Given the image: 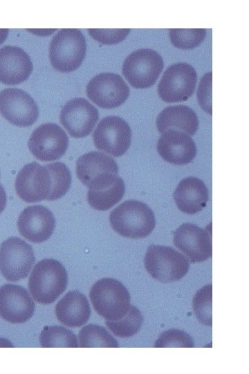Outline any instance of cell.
Segmentation results:
<instances>
[{
  "instance_id": "1",
  "label": "cell",
  "mask_w": 249,
  "mask_h": 374,
  "mask_svg": "<svg viewBox=\"0 0 249 374\" xmlns=\"http://www.w3.org/2000/svg\"><path fill=\"white\" fill-rule=\"evenodd\" d=\"M71 184V175L64 163L42 166L33 161L25 165L18 172L15 186L22 200L33 203L59 199L68 192Z\"/></svg>"
},
{
  "instance_id": "2",
  "label": "cell",
  "mask_w": 249,
  "mask_h": 374,
  "mask_svg": "<svg viewBox=\"0 0 249 374\" xmlns=\"http://www.w3.org/2000/svg\"><path fill=\"white\" fill-rule=\"evenodd\" d=\"M112 229L119 235L138 239L148 236L156 225L151 209L137 200H127L114 208L109 214Z\"/></svg>"
},
{
  "instance_id": "3",
  "label": "cell",
  "mask_w": 249,
  "mask_h": 374,
  "mask_svg": "<svg viewBox=\"0 0 249 374\" xmlns=\"http://www.w3.org/2000/svg\"><path fill=\"white\" fill-rule=\"evenodd\" d=\"M67 283V272L62 264L54 259H44L33 267L28 288L37 302L47 305L53 303L64 292Z\"/></svg>"
},
{
  "instance_id": "4",
  "label": "cell",
  "mask_w": 249,
  "mask_h": 374,
  "mask_svg": "<svg viewBox=\"0 0 249 374\" xmlns=\"http://www.w3.org/2000/svg\"><path fill=\"white\" fill-rule=\"evenodd\" d=\"M144 262L150 276L161 283H172L181 280L190 268V261L185 255L170 247L163 245H149Z\"/></svg>"
},
{
  "instance_id": "5",
  "label": "cell",
  "mask_w": 249,
  "mask_h": 374,
  "mask_svg": "<svg viewBox=\"0 0 249 374\" xmlns=\"http://www.w3.org/2000/svg\"><path fill=\"white\" fill-rule=\"evenodd\" d=\"M89 297L96 312L107 320L122 318L130 308V295L118 280L104 278L91 287Z\"/></svg>"
},
{
  "instance_id": "6",
  "label": "cell",
  "mask_w": 249,
  "mask_h": 374,
  "mask_svg": "<svg viewBox=\"0 0 249 374\" xmlns=\"http://www.w3.org/2000/svg\"><path fill=\"white\" fill-rule=\"evenodd\" d=\"M86 44L82 32L75 28H63L52 39L49 48L51 65L61 72H71L82 64Z\"/></svg>"
},
{
  "instance_id": "7",
  "label": "cell",
  "mask_w": 249,
  "mask_h": 374,
  "mask_svg": "<svg viewBox=\"0 0 249 374\" xmlns=\"http://www.w3.org/2000/svg\"><path fill=\"white\" fill-rule=\"evenodd\" d=\"M118 168L115 160L104 153L93 151L86 153L76 161V175L89 190H98L115 184Z\"/></svg>"
},
{
  "instance_id": "8",
  "label": "cell",
  "mask_w": 249,
  "mask_h": 374,
  "mask_svg": "<svg viewBox=\"0 0 249 374\" xmlns=\"http://www.w3.org/2000/svg\"><path fill=\"white\" fill-rule=\"evenodd\" d=\"M163 67L159 53L150 48H140L124 60L122 71L133 87L145 89L155 84Z\"/></svg>"
},
{
  "instance_id": "9",
  "label": "cell",
  "mask_w": 249,
  "mask_h": 374,
  "mask_svg": "<svg viewBox=\"0 0 249 374\" xmlns=\"http://www.w3.org/2000/svg\"><path fill=\"white\" fill-rule=\"evenodd\" d=\"M35 260L32 247L22 239L10 237L0 247V271L8 280L26 278Z\"/></svg>"
},
{
  "instance_id": "10",
  "label": "cell",
  "mask_w": 249,
  "mask_h": 374,
  "mask_svg": "<svg viewBox=\"0 0 249 374\" xmlns=\"http://www.w3.org/2000/svg\"><path fill=\"white\" fill-rule=\"evenodd\" d=\"M196 82L197 75L192 66L176 63L163 74L158 85V93L166 103L184 101L194 93Z\"/></svg>"
},
{
  "instance_id": "11",
  "label": "cell",
  "mask_w": 249,
  "mask_h": 374,
  "mask_svg": "<svg viewBox=\"0 0 249 374\" xmlns=\"http://www.w3.org/2000/svg\"><path fill=\"white\" fill-rule=\"evenodd\" d=\"M131 139V131L129 124L116 116L102 118L93 134L96 148L116 157L127 151Z\"/></svg>"
},
{
  "instance_id": "12",
  "label": "cell",
  "mask_w": 249,
  "mask_h": 374,
  "mask_svg": "<svg viewBox=\"0 0 249 374\" xmlns=\"http://www.w3.org/2000/svg\"><path fill=\"white\" fill-rule=\"evenodd\" d=\"M86 93L100 107L112 109L124 103L129 96V88L120 75L102 73L89 82Z\"/></svg>"
},
{
  "instance_id": "13",
  "label": "cell",
  "mask_w": 249,
  "mask_h": 374,
  "mask_svg": "<svg viewBox=\"0 0 249 374\" xmlns=\"http://www.w3.org/2000/svg\"><path fill=\"white\" fill-rule=\"evenodd\" d=\"M68 145L66 132L55 123H45L37 127L28 142L31 153L42 161L59 159L66 152Z\"/></svg>"
},
{
  "instance_id": "14",
  "label": "cell",
  "mask_w": 249,
  "mask_h": 374,
  "mask_svg": "<svg viewBox=\"0 0 249 374\" xmlns=\"http://www.w3.org/2000/svg\"><path fill=\"white\" fill-rule=\"evenodd\" d=\"M0 113L10 123L21 127L32 125L39 116V108L26 91L8 88L0 92Z\"/></svg>"
},
{
  "instance_id": "15",
  "label": "cell",
  "mask_w": 249,
  "mask_h": 374,
  "mask_svg": "<svg viewBox=\"0 0 249 374\" xmlns=\"http://www.w3.org/2000/svg\"><path fill=\"white\" fill-rule=\"evenodd\" d=\"M60 123L74 138H83L93 130L99 119L95 107L82 98L68 101L59 115Z\"/></svg>"
},
{
  "instance_id": "16",
  "label": "cell",
  "mask_w": 249,
  "mask_h": 374,
  "mask_svg": "<svg viewBox=\"0 0 249 374\" xmlns=\"http://www.w3.org/2000/svg\"><path fill=\"white\" fill-rule=\"evenodd\" d=\"M173 242L192 262H203L212 256L211 232L194 224L181 225L174 232Z\"/></svg>"
},
{
  "instance_id": "17",
  "label": "cell",
  "mask_w": 249,
  "mask_h": 374,
  "mask_svg": "<svg viewBox=\"0 0 249 374\" xmlns=\"http://www.w3.org/2000/svg\"><path fill=\"white\" fill-rule=\"evenodd\" d=\"M55 220L52 212L42 205L26 207L19 215L17 228L25 239L34 243L47 240L53 234Z\"/></svg>"
},
{
  "instance_id": "18",
  "label": "cell",
  "mask_w": 249,
  "mask_h": 374,
  "mask_svg": "<svg viewBox=\"0 0 249 374\" xmlns=\"http://www.w3.org/2000/svg\"><path fill=\"white\" fill-rule=\"evenodd\" d=\"M35 303L27 290L20 285L6 284L0 287V317L12 323L29 320Z\"/></svg>"
},
{
  "instance_id": "19",
  "label": "cell",
  "mask_w": 249,
  "mask_h": 374,
  "mask_svg": "<svg viewBox=\"0 0 249 374\" xmlns=\"http://www.w3.org/2000/svg\"><path fill=\"white\" fill-rule=\"evenodd\" d=\"M162 134L157 143V150L165 161L183 166L195 158L196 147L190 135L176 130H169Z\"/></svg>"
},
{
  "instance_id": "20",
  "label": "cell",
  "mask_w": 249,
  "mask_h": 374,
  "mask_svg": "<svg viewBox=\"0 0 249 374\" xmlns=\"http://www.w3.org/2000/svg\"><path fill=\"white\" fill-rule=\"evenodd\" d=\"M33 63L22 48L5 46L0 48V82L7 85L20 84L28 79Z\"/></svg>"
},
{
  "instance_id": "21",
  "label": "cell",
  "mask_w": 249,
  "mask_h": 374,
  "mask_svg": "<svg viewBox=\"0 0 249 374\" xmlns=\"http://www.w3.org/2000/svg\"><path fill=\"white\" fill-rule=\"evenodd\" d=\"M208 197V190L203 181L194 177L182 179L174 193L178 209L189 215H194L205 207Z\"/></svg>"
},
{
  "instance_id": "22",
  "label": "cell",
  "mask_w": 249,
  "mask_h": 374,
  "mask_svg": "<svg viewBox=\"0 0 249 374\" xmlns=\"http://www.w3.org/2000/svg\"><path fill=\"white\" fill-rule=\"evenodd\" d=\"M91 312L87 298L77 291L66 293L55 306L57 319L62 324L71 328L80 327L85 324Z\"/></svg>"
},
{
  "instance_id": "23",
  "label": "cell",
  "mask_w": 249,
  "mask_h": 374,
  "mask_svg": "<svg viewBox=\"0 0 249 374\" xmlns=\"http://www.w3.org/2000/svg\"><path fill=\"white\" fill-rule=\"evenodd\" d=\"M156 125L160 133L176 130L192 136L197 131L199 119L194 110L187 106H169L158 116Z\"/></svg>"
},
{
  "instance_id": "24",
  "label": "cell",
  "mask_w": 249,
  "mask_h": 374,
  "mask_svg": "<svg viewBox=\"0 0 249 374\" xmlns=\"http://www.w3.org/2000/svg\"><path fill=\"white\" fill-rule=\"evenodd\" d=\"M125 192L123 180L119 177L113 185L98 190H89L86 194L89 205L97 211H107L118 203Z\"/></svg>"
},
{
  "instance_id": "25",
  "label": "cell",
  "mask_w": 249,
  "mask_h": 374,
  "mask_svg": "<svg viewBox=\"0 0 249 374\" xmlns=\"http://www.w3.org/2000/svg\"><path fill=\"white\" fill-rule=\"evenodd\" d=\"M143 323V317L139 310L130 305L127 312L117 320H106L108 329L116 336L127 338L136 335Z\"/></svg>"
},
{
  "instance_id": "26",
  "label": "cell",
  "mask_w": 249,
  "mask_h": 374,
  "mask_svg": "<svg viewBox=\"0 0 249 374\" xmlns=\"http://www.w3.org/2000/svg\"><path fill=\"white\" fill-rule=\"evenodd\" d=\"M78 339L81 348L119 346L117 340L104 327L92 323L80 330Z\"/></svg>"
},
{
  "instance_id": "27",
  "label": "cell",
  "mask_w": 249,
  "mask_h": 374,
  "mask_svg": "<svg viewBox=\"0 0 249 374\" xmlns=\"http://www.w3.org/2000/svg\"><path fill=\"white\" fill-rule=\"evenodd\" d=\"M39 341L43 348H77L76 336L69 330L58 326H46L41 332Z\"/></svg>"
},
{
  "instance_id": "28",
  "label": "cell",
  "mask_w": 249,
  "mask_h": 374,
  "mask_svg": "<svg viewBox=\"0 0 249 374\" xmlns=\"http://www.w3.org/2000/svg\"><path fill=\"white\" fill-rule=\"evenodd\" d=\"M212 285H207L200 289L194 295L192 301L196 317L203 324L212 325Z\"/></svg>"
},
{
  "instance_id": "29",
  "label": "cell",
  "mask_w": 249,
  "mask_h": 374,
  "mask_svg": "<svg viewBox=\"0 0 249 374\" xmlns=\"http://www.w3.org/2000/svg\"><path fill=\"white\" fill-rule=\"evenodd\" d=\"M205 28H172L169 37L172 44L181 49H192L205 39Z\"/></svg>"
},
{
  "instance_id": "30",
  "label": "cell",
  "mask_w": 249,
  "mask_h": 374,
  "mask_svg": "<svg viewBox=\"0 0 249 374\" xmlns=\"http://www.w3.org/2000/svg\"><path fill=\"white\" fill-rule=\"evenodd\" d=\"M155 348L180 347L194 348L192 338L178 329H169L160 334L154 344Z\"/></svg>"
},
{
  "instance_id": "31",
  "label": "cell",
  "mask_w": 249,
  "mask_h": 374,
  "mask_svg": "<svg viewBox=\"0 0 249 374\" xmlns=\"http://www.w3.org/2000/svg\"><path fill=\"white\" fill-rule=\"evenodd\" d=\"M129 28L96 29L89 28V35L103 44H115L122 41L129 33Z\"/></svg>"
},
{
  "instance_id": "32",
  "label": "cell",
  "mask_w": 249,
  "mask_h": 374,
  "mask_svg": "<svg viewBox=\"0 0 249 374\" xmlns=\"http://www.w3.org/2000/svg\"><path fill=\"white\" fill-rule=\"evenodd\" d=\"M212 75L205 73L201 79L197 90L198 102L208 114H212Z\"/></svg>"
},
{
  "instance_id": "33",
  "label": "cell",
  "mask_w": 249,
  "mask_h": 374,
  "mask_svg": "<svg viewBox=\"0 0 249 374\" xmlns=\"http://www.w3.org/2000/svg\"><path fill=\"white\" fill-rule=\"evenodd\" d=\"M6 205V195L5 190L0 184V214L4 210Z\"/></svg>"
},
{
  "instance_id": "34",
  "label": "cell",
  "mask_w": 249,
  "mask_h": 374,
  "mask_svg": "<svg viewBox=\"0 0 249 374\" xmlns=\"http://www.w3.org/2000/svg\"><path fill=\"white\" fill-rule=\"evenodd\" d=\"M8 28H0V45L6 40L8 34Z\"/></svg>"
}]
</instances>
